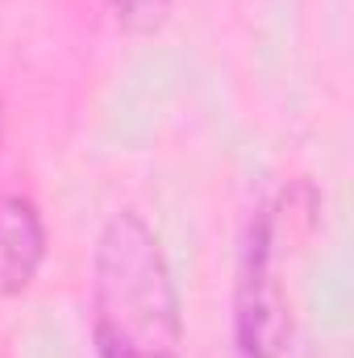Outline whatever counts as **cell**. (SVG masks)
<instances>
[{
    "label": "cell",
    "mask_w": 354,
    "mask_h": 358,
    "mask_svg": "<svg viewBox=\"0 0 354 358\" xmlns=\"http://www.w3.org/2000/svg\"><path fill=\"white\" fill-rule=\"evenodd\" d=\"M96 358H183V313L159 234L121 208L104 221L92 255Z\"/></svg>",
    "instance_id": "1"
},
{
    "label": "cell",
    "mask_w": 354,
    "mask_h": 358,
    "mask_svg": "<svg viewBox=\"0 0 354 358\" xmlns=\"http://www.w3.org/2000/svg\"><path fill=\"white\" fill-rule=\"evenodd\" d=\"M292 338L288 287L279 279V208L250 217L234 287V358H283Z\"/></svg>",
    "instance_id": "2"
},
{
    "label": "cell",
    "mask_w": 354,
    "mask_h": 358,
    "mask_svg": "<svg viewBox=\"0 0 354 358\" xmlns=\"http://www.w3.org/2000/svg\"><path fill=\"white\" fill-rule=\"evenodd\" d=\"M46 259V221L21 192H0V300L21 296Z\"/></svg>",
    "instance_id": "3"
},
{
    "label": "cell",
    "mask_w": 354,
    "mask_h": 358,
    "mask_svg": "<svg viewBox=\"0 0 354 358\" xmlns=\"http://www.w3.org/2000/svg\"><path fill=\"white\" fill-rule=\"evenodd\" d=\"M113 8H117V17H121L125 25L150 29V25H159V21L167 17L171 0H113Z\"/></svg>",
    "instance_id": "4"
},
{
    "label": "cell",
    "mask_w": 354,
    "mask_h": 358,
    "mask_svg": "<svg viewBox=\"0 0 354 358\" xmlns=\"http://www.w3.org/2000/svg\"><path fill=\"white\" fill-rule=\"evenodd\" d=\"M0 138H4V100H0Z\"/></svg>",
    "instance_id": "5"
}]
</instances>
